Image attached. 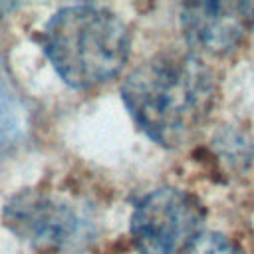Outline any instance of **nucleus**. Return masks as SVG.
<instances>
[{"label": "nucleus", "mask_w": 254, "mask_h": 254, "mask_svg": "<svg viewBox=\"0 0 254 254\" xmlns=\"http://www.w3.org/2000/svg\"><path fill=\"white\" fill-rule=\"evenodd\" d=\"M129 30L97 4L64 6L44 28V50L58 75L83 89L115 77L129 58Z\"/></svg>", "instance_id": "obj_2"}, {"label": "nucleus", "mask_w": 254, "mask_h": 254, "mask_svg": "<svg viewBox=\"0 0 254 254\" xmlns=\"http://www.w3.org/2000/svg\"><path fill=\"white\" fill-rule=\"evenodd\" d=\"M187 42L210 54H222L254 28V2H192L181 10Z\"/></svg>", "instance_id": "obj_5"}, {"label": "nucleus", "mask_w": 254, "mask_h": 254, "mask_svg": "<svg viewBox=\"0 0 254 254\" xmlns=\"http://www.w3.org/2000/svg\"><path fill=\"white\" fill-rule=\"evenodd\" d=\"M2 218L16 238L44 254H79L99 234L91 202L50 189H24L10 196Z\"/></svg>", "instance_id": "obj_3"}, {"label": "nucleus", "mask_w": 254, "mask_h": 254, "mask_svg": "<svg viewBox=\"0 0 254 254\" xmlns=\"http://www.w3.org/2000/svg\"><path fill=\"white\" fill-rule=\"evenodd\" d=\"M26 129L28 107L0 62V155L22 141Z\"/></svg>", "instance_id": "obj_6"}, {"label": "nucleus", "mask_w": 254, "mask_h": 254, "mask_svg": "<svg viewBox=\"0 0 254 254\" xmlns=\"http://www.w3.org/2000/svg\"><path fill=\"white\" fill-rule=\"evenodd\" d=\"M187 254H244L232 240L218 232L200 234L189 248Z\"/></svg>", "instance_id": "obj_7"}, {"label": "nucleus", "mask_w": 254, "mask_h": 254, "mask_svg": "<svg viewBox=\"0 0 254 254\" xmlns=\"http://www.w3.org/2000/svg\"><path fill=\"white\" fill-rule=\"evenodd\" d=\"M204 220L200 202L187 190L161 187L135 206L129 222L131 238L141 254H175L189 248Z\"/></svg>", "instance_id": "obj_4"}, {"label": "nucleus", "mask_w": 254, "mask_h": 254, "mask_svg": "<svg viewBox=\"0 0 254 254\" xmlns=\"http://www.w3.org/2000/svg\"><path fill=\"white\" fill-rule=\"evenodd\" d=\"M121 97L149 139L163 147H179L204 123L214 99V81L198 56L163 52L123 79Z\"/></svg>", "instance_id": "obj_1"}]
</instances>
